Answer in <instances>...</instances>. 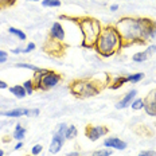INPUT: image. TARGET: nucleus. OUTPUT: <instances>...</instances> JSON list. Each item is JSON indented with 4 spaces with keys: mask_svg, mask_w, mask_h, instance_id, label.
Wrapping results in <instances>:
<instances>
[{
    "mask_svg": "<svg viewBox=\"0 0 156 156\" xmlns=\"http://www.w3.org/2000/svg\"><path fill=\"white\" fill-rule=\"evenodd\" d=\"M122 42V47L131 44H143L156 37V22L149 18L124 16L115 24Z\"/></svg>",
    "mask_w": 156,
    "mask_h": 156,
    "instance_id": "f257e3e1",
    "label": "nucleus"
},
{
    "mask_svg": "<svg viewBox=\"0 0 156 156\" xmlns=\"http://www.w3.org/2000/svg\"><path fill=\"white\" fill-rule=\"evenodd\" d=\"M122 47V42L120 38L119 31L116 30L115 26H102V30L100 32V37L97 39V43L94 48L98 53L100 57L109 58L116 55Z\"/></svg>",
    "mask_w": 156,
    "mask_h": 156,
    "instance_id": "f03ea898",
    "label": "nucleus"
},
{
    "mask_svg": "<svg viewBox=\"0 0 156 156\" xmlns=\"http://www.w3.org/2000/svg\"><path fill=\"white\" fill-rule=\"evenodd\" d=\"M61 19L76 22L77 26L80 27L81 34H82V42L81 46L85 48H94L97 43V39L100 37V32L102 30V24L100 20L90 16H80V18H69V16L62 15Z\"/></svg>",
    "mask_w": 156,
    "mask_h": 156,
    "instance_id": "7ed1b4c3",
    "label": "nucleus"
},
{
    "mask_svg": "<svg viewBox=\"0 0 156 156\" xmlns=\"http://www.w3.org/2000/svg\"><path fill=\"white\" fill-rule=\"evenodd\" d=\"M101 83L97 80H74L70 82V93L78 98H87V97L97 96L102 90Z\"/></svg>",
    "mask_w": 156,
    "mask_h": 156,
    "instance_id": "20e7f679",
    "label": "nucleus"
},
{
    "mask_svg": "<svg viewBox=\"0 0 156 156\" xmlns=\"http://www.w3.org/2000/svg\"><path fill=\"white\" fill-rule=\"evenodd\" d=\"M62 81V76L57 71L39 69V71L34 73L32 82L35 85V90H50Z\"/></svg>",
    "mask_w": 156,
    "mask_h": 156,
    "instance_id": "39448f33",
    "label": "nucleus"
},
{
    "mask_svg": "<svg viewBox=\"0 0 156 156\" xmlns=\"http://www.w3.org/2000/svg\"><path fill=\"white\" fill-rule=\"evenodd\" d=\"M43 51H46L48 55H54V57H61L65 53V44L59 41H54V39L48 38L43 46Z\"/></svg>",
    "mask_w": 156,
    "mask_h": 156,
    "instance_id": "423d86ee",
    "label": "nucleus"
},
{
    "mask_svg": "<svg viewBox=\"0 0 156 156\" xmlns=\"http://www.w3.org/2000/svg\"><path fill=\"white\" fill-rule=\"evenodd\" d=\"M109 132V129L104 125H87L85 129V136L89 140L97 141L100 137L105 136Z\"/></svg>",
    "mask_w": 156,
    "mask_h": 156,
    "instance_id": "0eeeda50",
    "label": "nucleus"
},
{
    "mask_svg": "<svg viewBox=\"0 0 156 156\" xmlns=\"http://www.w3.org/2000/svg\"><path fill=\"white\" fill-rule=\"evenodd\" d=\"M38 115H39V109H23V108L12 109L8 110V112H0V116H5V117H23V116L37 117Z\"/></svg>",
    "mask_w": 156,
    "mask_h": 156,
    "instance_id": "6e6552de",
    "label": "nucleus"
},
{
    "mask_svg": "<svg viewBox=\"0 0 156 156\" xmlns=\"http://www.w3.org/2000/svg\"><path fill=\"white\" fill-rule=\"evenodd\" d=\"M144 110L147 115L156 117V89L151 90L144 98Z\"/></svg>",
    "mask_w": 156,
    "mask_h": 156,
    "instance_id": "1a4fd4ad",
    "label": "nucleus"
},
{
    "mask_svg": "<svg viewBox=\"0 0 156 156\" xmlns=\"http://www.w3.org/2000/svg\"><path fill=\"white\" fill-rule=\"evenodd\" d=\"M66 139L63 137L62 135H59V133H57L55 132L54 133V136H53V139H51V143H50V148H48V151H50V154H58V152L62 149L63 147V143Z\"/></svg>",
    "mask_w": 156,
    "mask_h": 156,
    "instance_id": "9d476101",
    "label": "nucleus"
},
{
    "mask_svg": "<svg viewBox=\"0 0 156 156\" xmlns=\"http://www.w3.org/2000/svg\"><path fill=\"white\" fill-rule=\"evenodd\" d=\"M156 53V46L155 44H149V46L145 48L144 51H140V53H136L135 55L132 57V61L133 62H144L147 61L151 55H154Z\"/></svg>",
    "mask_w": 156,
    "mask_h": 156,
    "instance_id": "9b49d317",
    "label": "nucleus"
},
{
    "mask_svg": "<svg viewBox=\"0 0 156 156\" xmlns=\"http://www.w3.org/2000/svg\"><path fill=\"white\" fill-rule=\"evenodd\" d=\"M48 35H50L48 38L54 39V41L62 42L65 39V30H63L62 24H61L59 22H55V23H53V26H51V28H50V34H48Z\"/></svg>",
    "mask_w": 156,
    "mask_h": 156,
    "instance_id": "f8f14e48",
    "label": "nucleus"
},
{
    "mask_svg": "<svg viewBox=\"0 0 156 156\" xmlns=\"http://www.w3.org/2000/svg\"><path fill=\"white\" fill-rule=\"evenodd\" d=\"M104 147H105V148H112V149H119V151H122V149L126 148V143L122 141L121 139H119V137H108L105 141H104Z\"/></svg>",
    "mask_w": 156,
    "mask_h": 156,
    "instance_id": "ddd939ff",
    "label": "nucleus"
},
{
    "mask_svg": "<svg viewBox=\"0 0 156 156\" xmlns=\"http://www.w3.org/2000/svg\"><path fill=\"white\" fill-rule=\"evenodd\" d=\"M136 94H137V90H136V89L129 90V92L126 93L124 97H122L121 101L116 104V108H117V109H124V108H128V106L132 104L133 100L136 98Z\"/></svg>",
    "mask_w": 156,
    "mask_h": 156,
    "instance_id": "4468645a",
    "label": "nucleus"
},
{
    "mask_svg": "<svg viewBox=\"0 0 156 156\" xmlns=\"http://www.w3.org/2000/svg\"><path fill=\"white\" fill-rule=\"evenodd\" d=\"M128 82V78L126 77H116V78H112V82H109V89L112 90H116V89H120L122 85Z\"/></svg>",
    "mask_w": 156,
    "mask_h": 156,
    "instance_id": "2eb2a0df",
    "label": "nucleus"
},
{
    "mask_svg": "<svg viewBox=\"0 0 156 156\" xmlns=\"http://www.w3.org/2000/svg\"><path fill=\"white\" fill-rule=\"evenodd\" d=\"M9 92L14 94L15 97H18V98H24V97L27 96V93H26L23 85H15V86L9 87Z\"/></svg>",
    "mask_w": 156,
    "mask_h": 156,
    "instance_id": "dca6fc26",
    "label": "nucleus"
},
{
    "mask_svg": "<svg viewBox=\"0 0 156 156\" xmlns=\"http://www.w3.org/2000/svg\"><path fill=\"white\" fill-rule=\"evenodd\" d=\"M24 136H26V129H24L20 124H16L12 137H14L15 140H18V141H22V140L24 139Z\"/></svg>",
    "mask_w": 156,
    "mask_h": 156,
    "instance_id": "f3484780",
    "label": "nucleus"
},
{
    "mask_svg": "<svg viewBox=\"0 0 156 156\" xmlns=\"http://www.w3.org/2000/svg\"><path fill=\"white\" fill-rule=\"evenodd\" d=\"M8 32L12 35H15L18 39H20V41H26V38H27V35L24 34L22 30H19V28H14V27H9L8 28Z\"/></svg>",
    "mask_w": 156,
    "mask_h": 156,
    "instance_id": "a211bd4d",
    "label": "nucleus"
},
{
    "mask_svg": "<svg viewBox=\"0 0 156 156\" xmlns=\"http://www.w3.org/2000/svg\"><path fill=\"white\" fill-rule=\"evenodd\" d=\"M78 135L77 132V128L74 125H69L67 126V131H66V135H65V139H67V140H71V139H76Z\"/></svg>",
    "mask_w": 156,
    "mask_h": 156,
    "instance_id": "6ab92c4d",
    "label": "nucleus"
},
{
    "mask_svg": "<svg viewBox=\"0 0 156 156\" xmlns=\"http://www.w3.org/2000/svg\"><path fill=\"white\" fill-rule=\"evenodd\" d=\"M131 106H132L133 110H141V109H144V100H143V98H135L132 101Z\"/></svg>",
    "mask_w": 156,
    "mask_h": 156,
    "instance_id": "aec40b11",
    "label": "nucleus"
},
{
    "mask_svg": "<svg viewBox=\"0 0 156 156\" xmlns=\"http://www.w3.org/2000/svg\"><path fill=\"white\" fill-rule=\"evenodd\" d=\"M15 67H19V69H28L34 73L39 71V67L38 66H34V65H30V63H24V62H20V63H16Z\"/></svg>",
    "mask_w": 156,
    "mask_h": 156,
    "instance_id": "412c9836",
    "label": "nucleus"
},
{
    "mask_svg": "<svg viewBox=\"0 0 156 156\" xmlns=\"http://www.w3.org/2000/svg\"><path fill=\"white\" fill-rule=\"evenodd\" d=\"M128 78V82H132V83H137L144 78V74L143 73H135V74H131V76L126 77Z\"/></svg>",
    "mask_w": 156,
    "mask_h": 156,
    "instance_id": "4be33fe9",
    "label": "nucleus"
},
{
    "mask_svg": "<svg viewBox=\"0 0 156 156\" xmlns=\"http://www.w3.org/2000/svg\"><path fill=\"white\" fill-rule=\"evenodd\" d=\"M23 87H24V90H26V93L27 94H32L34 93V90H35V85H34V82H32V80L24 81Z\"/></svg>",
    "mask_w": 156,
    "mask_h": 156,
    "instance_id": "5701e85b",
    "label": "nucleus"
},
{
    "mask_svg": "<svg viewBox=\"0 0 156 156\" xmlns=\"http://www.w3.org/2000/svg\"><path fill=\"white\" fill-rule=\"evenodd\" d=\"M113 154L112 148H104V149H98V151H94L92 156H110Z\"/></svg>",
    "mask_w": 156,
    "mask_h": 156,
    "instance_id": "b1692460",
    "label": "nucleus"
},
{
    "mask_svg": "<svg viewBox=\"0 0 156 156\" xmlns=\"http://www.w3.org/2000/svg\"><path fill=\"white\" fill-rule=\"evenodd\" d=\"M43 7H59L61 0H42Z\"/></svg>",
    "mask_w": 156,
    "mask_h": 156,
    "instance_id": "393cba45",
    "label": "nucleus"
},
{
    "mask_svg": "<svg viewBox=\"0 0 156 156\" xmlns=\"http://www.w3.org/2000/svg\"><path fill=\"white\" fill-rule=\"evenodd\" d=\"M16 0H0V9L5 8V7H11L15 4Z\"/></svg>",
    "mask_w": 156,
    "mask_h": 156,
    "instance_id": "a878e982",
    "label": "nucleus"
},
{
    "mask_svg": "<svg viewBox=\"0 0 156 156\" xmlns=\"http://www.w3.org/2000/svg\"><path fill=\"white\" fill-rule=\"evenodd\" d=\"M42 149H43V147H42L41 144L34 145V147H32V149H31V155H32V156H37V155H39V154L42 152Z\"/></svg>",
    "mask_w": 156,
    "mask_h": 156,
    "instance_id": "bb28decb",
    "label": "nucleus"
},
{
    "mask_svg": "<svg viewBox=\"0 0 156 156\" xmlns=\"http://www.w3.org/2000/svg\"><path fill=\"white\" fill-rule=\"evenodd\" d=\"M35 48V43H32V42H30V43L27 44V47L23 48V54H27V53H31L32 50Z\"/></svg>",
    "mask_w": 156,
    "mask_h": 156,
    "instance_id": "cd10ccee",
    "label": "nucleus"
},
{
    "mask_svg": "<svg viewBox=\"0 0 156 156\" xmlns=\"http://www.w3.org/2000/svg\"><path fill=\"white\" fill-rule=\"evenodd\" d=\"M7 51L4 50H0V63H4L5 61H7Z\"/></svg>",
    "mask_w": 156,
    "mask_h": 156,
    "instance_id": "c85d7f7f",
    "label": "nucleus"
},
{
    "mask_svg": "<svg viewBox=\"0 0 156 156\" xmlns=\"http://www.w3.org/2000/svg\"><path fill=\"white\" fill-rule=\"evenodd\" d=\"M139 156H156V152L155 151H141Z\"/></svg>",
    "mask_w": 156,
    "mask_h": 156,
    "instance_id": "c756f323",
    "label": "nucleus"
},
{
    "mask_svg": "<svg viewBox=\"0 0 156 156\" xmlns=\"http://www.w3.org/2000/svg\"><path fill=\"white\" fill-rule=\"evenodd\" d=\"M12 53L14 54H20V53H23V48H20V47H16L12 50Z\"/></svg>",
    "mask_w": 156,
    "mask_h": 156,
    "instance_id": "7c9ffc66",
    "label": "nucleus"
},
{
    "mask_svg": "<svg viewBox=\"0 0 156 156\" xmlns=\"http://www.w3.org/2000/svg\"><path fill=\"white\" fill-rule=\"evenodd\" d=\"M8 85L7 82H4V81H0V89H7Z\"/></svg>",
    "mask_w": 156,
    "mask_h": 156,
    "instance_id": "2f4dec72",
    "label": "nucleus"
},
{
    "mask_svg": "<svg viewBox=\"0 0 156 156\" xmlns=\"http://www.w3.org/2000/svg\"><path fill=\"white\" fill-rule=\"evenodd\" d=\"M117 9H119V5H117V4H112V5H110V11H117Z\"/></svg>",
    "mask_w": 156,
    "mask_h": 156,
    "instance_id": "473e14b6",
    "label": "nucleus"
},
{
    "mask_svg": "<svg viewBox=\"0 0 156 156\" xmlns=\"http://www.w3.org/2000/svg\"><path fill=\"white\" fill-rule=\"evenodd\" d=\"M22 147H23V143H22V141H19V143H18V144H16V145H15V149H20Z\"/></svg>",
    "mask_w": 156,
    "mask_h": 156,
    "instance_id": "72a5a7b5",
    "label": "nucleus"
},
{
    "mask_svg": "<svg viewBox=\"0 0 156 156\" xmlns=\"http://www.w3.org/2000/svg\"><path fill=\"white\" fill-rule=\"evenodd\" d=\"M69 156H80V154H78V152H70Z\"/></svg>",
    "mask_w": 156,
    "mask_h": 156,
    "instance_id": "f704fd0d",
    "label": "nucleus"
},
{
    "mask_svg": "<svg viewBox=\"0 0 156 156\" xmlns=\"http://www.w3.org/2000/svg\"><path fill=\"white\" fill-rule=\"evenodd\" d=\"M0 156H4V151L3 149H0Z\"/></svg>",
    "mask_w": 156,
    "mask_h": 156,
    "instance_id": "c9c22d12",
    "label": "nucleus"
},
{
    "mask_svg": "<svg viewBox=\"0 0 156 156\" xmlns=\"http://www.w3.org/2000/svg\"><path fill=\"white\" fill-rule=\"evenodd\" d=\"M30 2H39V0H30Z\"/></svg>",
    "mask_w": 156,
    "mask_h": 156,
    "instance_id": "e433bc0d",
    "label": "nucleus"
}]
</instances>
